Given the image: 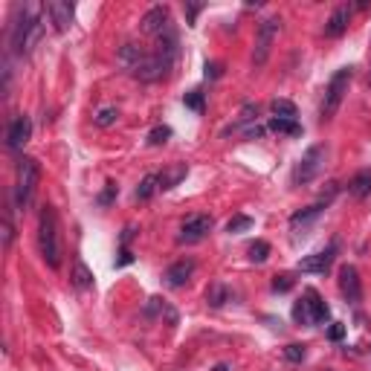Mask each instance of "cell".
Instances as JSON below:
<instances>
[{"label":"cell","instance_id":"obj_22","mask_svg":"<svg viewBox=\"0 0 371 371\" xmlns=\"http://www.w3.org/2000/svg\"><path fill=\"white\" fill-rule=\"evenodd\" d=\"M229 299H232V293H229V287H227V284H220V281H215L212 287L206 290V302L212 305V307H224Z\"/></svg>","mask_w":371,"mask_h":371},{"label":"cell","instance_id":"obj_12","mask_svg":"<svg viewBox=\"0 0 371 371\" xmlns=\"http://www.w3.org/2000/svg\"><path fill=\"white\" fill-rule=\"evenodd\" d=\"M209 232H212V218L209 215H192V218L183 220L177 238H180V244H197V241H203Z\"/></svg>","mask_w":371,"mask_h":371},{"label":"cell","instance_id":"obj_31","mask_svg":"<svg viewBox=\"0 0 371 371\" xmlns=\"http://www.w3.org/2000/svg\"><path fill=\"white\" fill-rule=\"evenodd\" d=\"M168 137H171V128H168V125H157L151 133H148V145H151V148H159V145H166V142H168Z\"/></svg>","mask_w":371,"mask_h":371},{"label":"cell","instance_id":"obj_39","mask_svg":"<svg viewBox=\"0 0 371 371\" xmlns=\"http://www.w3.org/2000/svg\"><path fill=\"white\" fill-rule=\"evenodd\" d=\"M220 73H224V67H220L218 61H212V64H206V79H220Z\"/></svg>","mask_w":371,"mask_h":371},{"label":"cell","instance_id":"obj_9","mask_svg":"<svg viewBox=\"0 0 371 371\" xmlns=\"http://www.w3.org/2000/svg\"><path fill=\"white\" fill-rule=\"evenodd\" d=\"M328 186H331L328 194L319 197V201H316L314 206H305V209H299V212H293V215H290V227H293V229L307 227V224H311V220H316V218H319V215H322L325 209H328V203L333 201V194H337V183H328Z\"/></svg>","mask_w":371,"mask_h":371},{"label":"cell","instance_id":"obj_6","mask_svg":"<svg viewBox=\"0 0 371 371\" xmlns=\"http://www.w3.org/2000/svg\"><path fill=\"white\" fill-rule=\"evenodd\" d=\"M281 21L279 18H264L258 23V32H255V49H253V67H264L267 58H270V49H273V41L279 35Z\"/></svg>","mask_w":371,"mask_h":371},{"label":"cell","instance_id":"obj_13","mask_svg":"<svg viewBox=\"0 0 371 371\" xmlns=\"http://www.w3.org/2000/svg\"><path fill=\"white\" fill-rule=\"evenodd\" d=\"M194 261L192 258H180V261H175L171 264L166 273H163V281H166V287H171V290H177V287H186V284L192 281V276H194Z\"/></svg>","mask_w":371,"mask_h":371},{"label":"cell","instance_id":"obj_24","mask_svg":"<svg viewBox=\"0 0 371 371\" xmlns=\"http://www.w3.org/2000/svg\"><path fill=\"white\" fill-rule=\"evenodd\" d=\"M270 131H276V133H287V137H299L302 133V125L296 119H270V125H267Z\"/></svg>","mask_w":371,"mask_h":371},{"label":"cell","instance_id":"obj_19","mask_svg":"<svg viewBox=\"0 0 371 371\" xmlns=\"http://www.w3.org/2000/svg\"><path fill=\"white\" fill-rule=\"evenodd\" d=\"M305 299H307V305H311L314 325H322V322H328V319H331V307L322 302V296H319V293L311 287V290H305Z\"/></svg>","mask_w":371,"mask_h":371},{"label":"cell","instance_id":"obj_20","mask_svg":"<svg viewBox=\"0 0 371 371\" xmlns=\"http://www.w3.org/2000/svg\"><path fill=\"white\" fill-rule=\"evenodd\" d=\"M142 58H145V49L137 47V44H125V47L119 49V64L125 67L128 73H133V67H137Z\"/></svg>","mask_w":371,"mask_h":371},{"label":"cell","instance_id":"obj_28","mask_svg":"<svg viewBox=\"0 0 371 371\" xmlns=\"http://www.w3.org/2000/svg\"><path fill=\"white\" fill-rule=\"evenodd\" d=\"M253 224H255V220H253L250 215H232V218L227 220V232H229V235H238V232L253 229Z\"/></svg>","mask_w":371,"mask_h":371},{"label":"cell","instance_id":"obj_1","mask_svg":"<svg viewBox=\"0 0 371 371\" xmlns=\"http://www.w3.org/2000/svg\"><path fill=\"white\" fill-rule=\"evenodd\" d=\"M47 32V6L38 3H23L15 12V21H12V49L15 53H32L38 41Z\"/></svg>","mask_w":371,"mask_h":371},{"label":"cell","instance_id":"obj_38","mask_svg":"<svg viewBox=\"0 0 371 371\" xmlns=\"http://www.w3.org/2000/svg\"><path fill=\"white\" fill-rule=\"evenodd\" d=\"M328 337H331L333 342H340V340L345 337V325H340V322H333V325L328 328Z\"/></svg>","mask_w":371,"mask_h":371},{"label":"cell","instance_id":"obj_40","mask_svg":"<svg viewBox=\"0 0 371 371\" xmlns=\"http://www.w3.org/2000/svg\"><path fill=\"white\" fill-rule=\"evenodd\" d=\"M244 137H246V140H258V137H264V128H261V125L244 128Z\"/></svg>","mask_w":371,"mask_h":371},{"label":"cell","instance_id":"obj_29","mask_svg":"<svg viewBox=\"0 0 371 371\" xmlns=\"http://www.w3.org/2000/svg\"><path fill=\"white\" fill-rule=\"evenodd\" d=\"M246 253H250L253 264H264L270 258V244L267 241H255V244H250V250H246Z\"/></svg>","mask_w":371,"mask_h":371},{"label":"cell","instance_id":"obj_37","mask_svg":"<svg viewBox=\"0 0 371 371\" xmlns=\"http://www.w3.org/2000/svg\"><path fill=\"white\" fill-rule=\"evenodd\" d=\"M133 261V253L128 250V246H119V258H116V267H128Z\"/></svg>","mask_w":371,"mask_h":371},{"label":"cell","instance_id":"obj_4","mask_svg":"<svg viewBox=\"0 0 371 371\" xmlns=\"http://www.w3.org/2000/svg\"><path fill=\"white\" fill-rule=\"evenodd\" d=\"M351 76H354L351 67H342V70H337V73L331 76L328 88H325V96H322V107H319V119H322V122H328V119L337 116L342 99H345V93H348Z\"/></svg>","mask_w":371,"mask_h":371},{"label":"cell","instance_id":"obj_2","mask_svg":"<svg viewBox=\"0 0 371 371\" xmlns=\"http://www.w3.org/2000/svg\"><path fill=\"white\" fill-rule=\"evenodd\" d=\"M38 253L47 261V267L61 264V246H58V215L53 206H44L38 215Z\"/></svg>","mask_w":371,"mask_h":371},{"label":"cell","instance_id":"obj_42","mask_svg":"<svg viewBox=\"0 0 371 371\" xmlns=\"http://www.w3.org/2000/svg\"><path fill=\"white\" fill-rule=\"evenodd\" d=\"M212 371H232V366H229V363H218Z\"/></svg>","mask_w":371,"mask_h":371},{"label":"cell","instance_id":"obj_21","mask_svg":"<svg viewBox=\"0 0 371 371\" xmlns=\"http://www.w3.org/2000/svg\"><path fill=\"white\" fill-rule=\"evenodd\" d=\"M73 284H76L79 290H90L93 287V273L88 270V264L81 261V258H76V261H73Z\"/></svg>","mask_w":371,"mask_h":371},{"label":"cell","instance_id":"obj_8","mask_svg":"<svg viewBox=\"0 0 371 371\" xmlns=\"http://www.w3.org/2000/svg\"><path fill=\"white\" fill-rule=\"evenodd\" d=\"M168 70H171V61L168 58L157 55V53H145V58L140 61L137 67H133L131 76L140 79V81H157V79L168 76Z\"/></svg>","mask_w":371,"mask_h":371},{"label":"cell","instance_id":"obj_5","mask_svg":"<svg viewBox=\"0 0 371 371\" xmlns=\"http://www.w3.org/2000/svg\"><path fill=\"white\" fill-rule=\"evenodd\" d=\"M325 157H328V148L325 145H311L307 151L302 154V159L296 163L293 175H290V183L293 186H307L319 177V171L325 166Z\"/></svg>","mask_w":371,"mask_h":371},{"label":"cell","instance_id":"obj_27","mask_svg":"<svg viewBox=\"0 0 371 371\" xmlns=\"http://www.w3.org/2000/svg\"><path fill=\"white\" fill-rule=\"evenodd\" d=\"M293 322H296V325H314L311 305H307V299H299V302L293 305Z\"/></svg>","mask_w":371,"mask_h":371},{"label":"cell","instance_id":"obj_33","mask_svg":"<svg viewBox=\"0 0 371 371\" xmlns=\"http://www.w3.org/2000/svg\"><path fill=\"white\" fill-rule=\"evenodd\" d=\"M116 194H119V186L110 180V183H105V192L96 197V203H99V206H110V203L116 201Z\"/></svg>","mask_w":371,"mask_h":371},{"label":"cell","instance_id":"obj_10","mask_svg":"<svg viewBox=\"0 0 371 371\" xmlns=\"http://www.w3.org/2000/svg\"><path fill=\"white\" fill-rule=\"evenodd\" d=\"M32 140V119L27 114H21L9 122L6 128V145L9 151H23V145H27Z\"/></svg>","mask_w":371,"mask_h":371},{"label":"cell","instance_id":"obj_36","mask_svg":"<svg viewBox=\"0 0 371 371\" xmlns=\"http://www.w3.org/2000/svg\"><path fill=\"white\" fill-rule=\"evenodd\" d=\"M290 287H293V276L290 273H281V276L273 279V290L276 293H287Z\"/></svg>","mask_w":371,"mask_h":371},{"label":"cell","instance_id":"obj_18","mask_svg":"<svg viewBox=\"0 0 371 371\" xmlns=\"http://www.w3.org/2000/svg\"><path fill=\"white\" fill-rule=\"evenodd\" d=\"M186 175H189V166L186 163H175V166H168V168H163L159 171V189H175V186H180V180H186Z\"/></svg>","mask_w":371,"mask_h":371},{"label":"cell","instance_id":"obj_15","mask_svg":"<svg viewBox=\"0 0 371 371\" xmlns=\"http://www.w3.org/2000/svg\"><path fill=\"white\" fill-rule=\"evenodd\" d=\"M73 3L67 0H49L47 3V15H49V23H53L55 32H67L73 27Z\"/></svg>","mask_w":371,"mask_h":371},{"label":"cell","instance_id":"obj_26","mask_svg":"<svg viewBox=\"0 0 371 371\" xmlns=\"http://www.w3.org/2000/svg\"><path fill=\"white\" fill-rule=\"evenodd\" d=\"M270 110H273L276 119H296V105L287 102V99H273V102H270Z\"/></svg>","mask_w":371,"mask_h":371},{"label":"cell","instance_id":"obj_23","mask_svg":"<svg viewBox=\"0 0 371 371\" xmlns=\"http://www.w3.org/2000/svg\"><path fill=\"white\" fill-rule=\"evenodd\" d=\"M258 119V105H253V102H246L244 107H241V114H238V119L232 122V125L224 131V133H232V131H241L244 125H250V122H255Z\"/></svg>","mask_w":371,"mask_h":371},{"label":"cell","instance_id":"obj_16","mask_svg":"<svg viewBox=\"0 0 371 371\" xmlns=\"http://www.w3.org/2000/svg\"><path fill=\"white\" fill-rule=\"evenodd\" d=\"M348 23H351V6L348 3H342L331 12V18L325 23V35L328 38H342L345 32H348Z\"/></svg>","mask_w":371,"mask_h":371},{"label":"cell","instance_id":"obj_3","mask_svg":"<svg viewBox=\"0 0 371 371\" xmlns=\"http://www.w3.org/2000/svg\"><path fill=\"white\" fill-rule=\"evenodd\" d=\"M41 180V166L35 157H21L18 159V183H15V203L18 209H27L35 197V189H38Z\"/></svg>","mask_w":371,"mask_h":371},{"label":"cell","instance_id":"obj_17","mask_svg":"<svg viewBox=\"0 0 371 371\" xmlns=\"http://www.w3.org/2000/svg\"><path fill=\"white\" fill-rule=\"evenodd\" d=\"M348 194L354 197V201H363V197L371 194V168H360L348 180Z\"/></svg>","mask_w":371,"mask_h":371},{"label":"cell","instance_id":"obj_41","mask_svg":"<svg viewBox=\"0 0 371 371\" xmlns=\"http://www.w3.org/2000/svg\"><path fill=\"white\" fill-rule=\"evenodd\" d=\"M201 9L203 6H197V3H186V18H189V23H194V18L201 15Z\"/></svg>","mask_w":371,"mask_h":371},{"label":"cell","instance_id":"obj_34","mask_svg":"<svg viewBox=\"0 0 371 371\" xmlns=\"http://www.w3.org/2000/svg\"><path fill=\"white\" fill-rule=\"evenodd\" d=\"M305 357H307V348L299 342H290L287 348H284V360H290V363H302Z\"/></svg>","mask_w":371,"mask_h":371},{"label":"cell","instance_id":"obj_25","mask_svg":"<svg viewBox=\"0 0 371 371\" xmlns=\"http://www.w3.org/2000/svg\"><path fill=\"white\" fill-rule=\"evenodd\" d=\"M157 189H159V177H157V175H145V177L140 180V186H137V192H133V194H137V201H151Z\"/></svg>","mask_w":371,"mask_h":371},{"label":"cell","instance_id":"obj_35","mask_svg":"<svg viewBox=\"0 0 371 371\" xmlns=\"http://www.w3.org/2000/svg\"><path fill=\"white\" fill-rule=\"evenodd\" d=\"M12 241H15V227H12V218L9 212L3 215V250H9Z\"/></svg>","mask_w":371,"mask_h":371},{"label":"cell","instance_id":"obj_11","mask_svg":"<svg viewBox=\"0 0 371 371\" xmlns=\"http://www.w3.org/2000/svg\"><path fill=\"white\" fill-rule=\"evenodd\" d=\"M340 293L345 296L348 305H360L363 302V284H360V273H357L354 264H342L340 267Z\"/></svg>","mask_w":371,"mask_h":371},{"label":"cell","instance_id":"obj_7","mask_svg":"<svg viewBox=\"0 0 371 371\" xmlns=\"http://www.w3.org/2000/svg\"><path fill=\"white\" fill-rule=\"evenodd\" d=\"M337 253H340V241L333 238L325 250H319V253H314V255H307V258H302L299 261V270L302 273H316V276H325L328 270L333 267V258H337Z\"/></svg>","mask_w":371,"mask_h":371},{"label":"cell","instance_id":"obj_14","mask_svg":"<svg viewBox=\"0 0 371 371\" xmlns=\"http://www.w3.org/2000/svg\"><path fill=\"white\" fill-rule=\"evenodd\" d=\"M171 27V21H168V6H154V9H148L142 21H140V29L145 35H151V38H157V35H163L166 29Z\"/></svg>","mask_w":371,"mask_h":371},{"label":"cell","instance_id":"obj_32","mask_svg":"<svg viewBox=\"0 0 371 371\" xmlns=\"http://www.w3.org/2000/svg\"><path fill=\"white\" fill-rule=\"evenodd\" d=\"M183 105H186V107H192V110H197V114H203L206 99H203V93H201V90H189V93L183 96Z\"/></svg>","mask_w":371,"mask_h":371},{"label":"cell","instance_id":"obj_30","mask_svg":"<svg viewBox=\"0 0 371 371\" xmlns=\"http://www.w3.org/2000/svg\"><path fill=\"white\" fill-rule=\"evenodd\" d=\"M93 119H96V125H99V128H110V125H116V119H119V107H102Z\"/></svg>","mask_w":371,"mask_h":371}]
</instances>
